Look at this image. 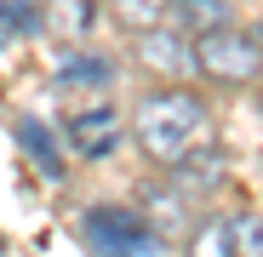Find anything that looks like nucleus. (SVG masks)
<instances>
[{
	"instance_id": "obj_14",
	"label": "nucleus",
	"mask_w": 263,
	"mask_h": 257,
	"mask_svg": "<svg viewBox=\"0 0 263 257\" xmlns=\"http://www.w3.org/2000/svg\"><path fill=\"white\" fill-rule=\"evenodd\" d=\"M23 29H34V12H23V6H0V52H6Z\"/></svg>"
},
{
	"instance_id": "obj_1",
	"label": "nucleus",
	"mask_w": 263,
	"mask_h": 257,
	"mask_svg": "<svg viewBox=\"0 0 263 257\" xmlns=\"http://www.w3.org/2000/svg\"><path fill=\"white\" fill-rule=\"evenodd\" d=\"M132 132H138V143H143V154H149V160L178 166L189 149H200V143H206L212 114H206V103H200L195 92H155V97H143V103H138V120H132Z\"/></svg>"
},
{
	"instance_id": "obj_12",
	"label": "nucleus",
	"mask_w": 263,
	"mask_h": 257,
	"mask_svg": "<svg viewBox=\"0 0 263 257\" xmlns=\"http://www.w3.org/2000/svg\"><path fill=\"white\" fill-rule=\"evenodd\" d=\"M229 246L235 257H263V211H240L229 223Z\"/></svg>"
},
{
	"instance_id": "obj_4",
	"label": "nucleus",
	"mask_w": 263,
	"mask_h": 257,
	"mask_svg": "<svg viewBox=\"0 0 263 257\" xmlns=\"http://www.w3.org/2000/svg\"><path fill=\"white\" fill-rule=\"evenodd\" d=\"M143 63L155 69V74H189L195 69V46L178 34V29H143Z\"/></svg>"
},
{
	"instance_id": "obj_6",
	"label": "nucleus",
	"mask_w": 263,
	"mask_h": 257,
	"mask_svg": "<svg viewBox=\"0 0 263 257\" xmlns=\"http://www.w3.org/2000/svg\"><path fill=\"white\" fill-rule=\"evenodd\" d=\"M40 17H46V34H58V40H86V29H92V0H46Z\"/></svg>"
},
{
	"instance_id": "obj_13",
	"label": "nucleus",
	"mask_w": 263,
	"mask_h": 257,
	"mask_svg": "<svg viewBox=\"0 0 263 257\" xmlns=\"http://www.w3.org/2000/svg\"><path fill=\"white\" fill-rule=\"evenodd\" d=\"M178 223H183V194L149 189V234H172Z\"/></svg>"
},
{
	"instance_id": "obj_10",
	"label": "nucleus",
	"mask_w": 263,
	"mask_h": 257,
	"mask_svg": "<svg viewBox=\"0 0 263 257\" xmlns=\"http://www.w3.org/2000/svg\"><path fill=\"white\" fill-rule=\"evenodd\" d=\"M109 80H115V69L103 57H74V63L58 69V92H74V86H109Z\"/></svg>"
},
{
	"instance_id": "obj_5",
	"label": "nucleus",
	"mask_w": 263,
	"mask_h": 257,
	"mask_svg": "<svg viewBox=\"0 0 263 257\" xmlns=\"http://www.w3.org/2000/svg\"><path fill=\"white\" fill-rule=\"evenodd\" d=\"M166 6H172V29L183 40H200L229 23V0H166Z\"/></svg>"
},
{
	"instance_id": "obj_9",
	"label": "nucleus",
	"mask_w": 263,
	"mask_h": 257,
	"mask_svg": "<svg viewBox=\"0 0 263 257\" xmlns=\"http://www.w3.org/2000/svg\"><path fill=\"white\" fill-rule=\"evenodd\" d=\"M17 143L40 160V171H46V177H63V160H58V149H52V132H46L40 120H23V126H17Z\"/></svg>"
},
{
	"instance_id": "obj_2",
	"label": "nucleus",
	"mask_w": 263,
	"mask_h": 257,
	"mask_svg": "<svg viewBox=\"0 0 263 257\" xmlns=\"http://www.w3.org/2000/svg\"><path fill=\"white\" fill-rule=\"evenodd\" d=\"M195 69L206 80H217V86H246L263 69V46L252 34H240V29L223 23V29H212V34L195 40Z\"/></svg>"
},
{
	"instance_id": "obj_3",
	"label": "nucleus",
	"mask_w": 263,
	"mask_h": 257,
	"mask_svg": "<svg viewBox=\"0 0 263 257\" xmlns=\"http://www.w3.org/2000/svg\"><path fill=\"white\" fill-rule=\"evenodd\" d=\"M120 132H126V120H120L115 109H74V120H69V137H74L80 160H103V154H115Z\"/></svg>"
},
{
	"instance_id": "obj_11",
	"label": "nucleus",
	"mask_w": 263,
	"mask_h": 257,
	"mask_svg": "<svg viewBox=\"0 0 263 257\" xmlns=\"http://www.w3.org/2000/svg\"><path fill=\"white\" fill-rule=\"evenodd\" d=\"M115 12H120V29L143 34V29H160V17H166V0H115Z\"/></svg>"
},
{
	"instance_id": "obj_8",
	"label": "nucleus",
	"mask_w": 263,
	"mask_h": 257,
	"mask_svg": "<svg viewBox=\"0 0 263 257\" xmlns=\"http://www.w3.org/2000/svg\"><path fill=\"white\" fill-rule=\"evenodd\" d=\"M183 257H235V246H229V223H217V218L195 223V234H189Z\"/></svg>"
},
{
	"instance_id": "obj_7",
	"label": "nucleus",
	"mask_w": 263,
	"mask_h": 257,
	"mask_svg": "<svg viewBox=\"0 0 263 257\" xmlns=\"http://www.w3.org/2000/svg\"><path fill=\"white\" fill-rule=\"evenodd\" d=\"M178 177H183V189H212L217 177H223V154H217V143L189 149V154L178 160Z\"/></svg>"
}]
</instances>
